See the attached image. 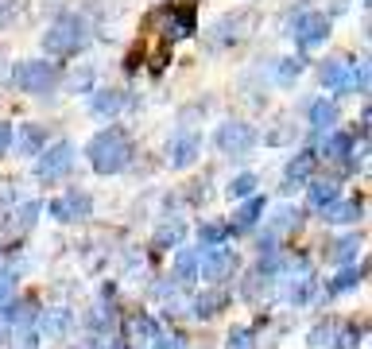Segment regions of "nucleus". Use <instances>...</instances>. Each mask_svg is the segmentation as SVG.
<instances>
[{
	"instance_id": "nucleus-36",
	"label": "nucleus",
	"mask_w": 372,
	"mask_h": 349,
	"mask_svg": "<svg viewBox=\"0 0 372 349\" xmlns=\"http://www.w3.org/2000/svg\"><path fill=\"white\" fill-rule=\"evenodd\" d=\"M152 349H186V342H183V338H175V334H159V330H155V334H152Z\"/></svg>"
},
{
	"instance_id": "nucleus-13",
	"label": "nucleus",
	"mask_w": 372,
	"mask_h": 349,
	"mask_svg": "<svg viewBox=\"0 0 372 349\" xmlns=\"http://www.w3.org/2000/svg\"><path fill=\"white\" fill-rule=\"evenodd\" d=\"M357 218H361V202L357 198H345V202H337L334 198V202L326 206V221L329 226H353Z\"/></svg>"
},
{
	"instance_id": "nucleus-17",
	"label": "nucleus",
	"mask_w": 372,
	"mask_h": 349,
	"mask_svg": "<svg viewBox=\"0 0 372 349\" xmlns=\"http://www.w3.org/2000/svg\"><path fill=\"white\" fill-rule=\"evenodd\" d=\"M314 160H318V152H314V148H307V152H299V155H295V160L287 163V182H291V187H299V182L310 174Z\"/></svg>"
},
{
	"instance_id": "nucleus-21",
	"label": "nucleus",
	"mask_w": 372,
	"mask_h": 349,
	"mask_svg": "<svg viewBox=\"0 0 372 349\" xmlns=\"http://www.w3.org/2000/svg\"><path fill=\"white\" fill-rule=\"evenodd\" d=\"M194 276H198V256L183 248V253L175 256V284L186 287V284H194Z\"/></svg>"
},
{
	"instance_id": "nucleus-28",
	"label": "nucleus",
	"mask_w": 372,
	"mask_h": 349,
	"mask_svg": "<svg viewBox=\"0 0 372 349\" xmlns=\"http://www.w3.org/2000/svg\"><path fill=\"white\" fill-rule=\"evenodd\" d=\"M47 334L51 338H62L66 330H70V311H47Z\"/></svg>"
},
{
	"instance_id": "nucleus-14",
	"label": "nucleus",
	"mask_w": 372,
	"mask_h": 349,
	"mask_svg": "<svg viewBox=\"0 0 372 349\" xmlns=\"http://www.w3.org/2000/svg\"><path fill=\"white\" fill-rule=\"evenodd\" d=\"M43 140H47L43 124H23V132H20V136H12V144H16V152H20V155H39Z\"/></svg>"
},
{
	"instance_id": "nucleus-15",
	"label": "nucleus",
	"mask_w": 372,
	"mask_h": 349,
	"mask_svg": "<svg viewBox=\"0 0 372 349\" xmlns=\"http://www.w3.org/2000/svg\"><path fill=\"white\" fill-rule=\"evenodd\" d=\"M361 245H365V240H361V233H349V237H342V240H334V245H329V260L334 264H349L353 256L361 253Z\"/></svg>"
},
{
	"instance_id": "nucleus-29",
	"label": "nucleus",
	"mask_w": 372,
	"mask_h": 349,
	"mask_svg": "<svg viewBox=\"0 0 372 349\" xmlns=\"http://www.w3.org/2000/svg\"><path fill=\"white\" fill-rule=\"evenodd\" d=\"M225 349H256L252 330H248V326H233V330H229V342H225Z\"/></svg>"
},
{
	"instance_id": "nucleus-2",
	"label": "nucleus",
	"mask_w": 372,
	"mask_h": 349,
	"mask_svg": "<svg viewBox=\"0 0 372 349\" xmlns=\"http://www.w3.org/2000/svg\"><path fill=\"white\" fill-rule=\"evenodd\" d=\"M89 43V28L78 20V16H62V20L51 23V31L43 35V47L51 55H74Z\"/></svg>"
},
{
	"instance_id": "nucleus-7",
	"label": "nucleus",
	"mask_w": 372,
	"mask_h": 349,
	"mask_svg": "<svg viewBox=\"0 0 372 349\" xmlns=\"http://www.w3.org/2000/svg\"><path fill=\"white\" fill-rule=\"evenodd\" d=\"M89 210H94V198L86 190H66L62 198L51 202V214L59 221H81V218H89Z\"/></svg>"
},
{
	"instance_id": "nucleus-26",
	"label": "nucleus",
	"mask_w": 372,
	"mask_h": 349,
	"mask_svg": "<svg viewBox=\"0 0 372 349\" xmlns=\"http://www.w3.org/2000/svg\"><path fill=\"white\" fill-rule=\"evenodd\" d=\"M221 306H225V295H221V291H205V295L194 303V311H198V318H213Z\"/></svg>"
},
{
	"instance_id": "nucleus-24",
	"label": "nucleus",
	"mask_w": 372,
	"mask_h": 349,
	"mask_svg": "<svg viewBox=\"0 0 372 349\" xmlns=\"http://www.w3.org/2000/svg\"><path fill=\"white\" fill-rule=\"evenodd\" d=\"M183 240V221H163L159 229H155V248H171V245H179Z\"/></svg>"
},
{
	"instance_id": "nucleus-37",
	"label": "nucleus",
	"mask_w": 372,
	"mask_h": 349,
	"mask_svg": "<svg viewBox=\"0 0 372 349\" xmlns=\"http://www.w3.org/2000/svg\"><path fill=\"white\" fill-rule=\"evenodd\" d=\"M357 326H342L337 330V342H334V349H357Z\"/></svg>"
},
{
	"instance_id": "nucleus-9",
	"label": "nucleus",
	"mask_w": 372,
	"mask_h": 349,
	"mask_svg": "<svg viewBox=\"0 0 372 349\" xmlns=\"http://www.w3.org/2000/svg\"><path fill=\"white\" fill-rule=\"evenodd\" d=\"M233 268H237V256L229 253V248H210V256L202 260V276L210 279V284H225L229 276H233Z\"/></svg>"
},
{
	"instance_id": "nucleus-27",
	"label": "nucleus",
	"mask_w": 372,
	"mask_h": 349,
	"mask_svg": "<svg viewBox=\"0 0 372 349\" xmlns=\"http://www.w3.org/2000/svg\"><path fill=\"white\" fill-rule=\"evenodd\" d=\"M361 276H365L361 268H349V264H342V272L334 276V284H329V291H337V295H342V291H353V287L361 284Z\"/></svg>"
},
{
	"instance_id": "nucleus-23",
	"label": "nucleus",
	"mask_w": 372,
	"mask_h": 349,
	"mask_svg": "<svg viewBox=\"0 0 372 349\" xmlns=\"http://www.w3.org/2000/svg\"><path fill=\"white\" fill-rule=\"evenodd\" d=\"M124 326H128L132 342H152V334L159 330V326H155V318H147V314H132V318L124 322Z\"/></svg>"
},
{
	"instance_id": "nucleus-19",
	"label": "nucleus",
	"mask_w": 372,
	"mask_h": 349,
	"mask_svg": "<svg viewBox=\"0 0 372 349\" xmlns=\"http://www.w3.org/2000/svg\"><path fill=\"white\" fill-rule=\"evenodd\" d=\"M260 214H264V198H248V202L241 206V214H237V221H233V229L237 233H248V229H252L256 226V221H260Z\"/></svg>"
},
{
	"instance_id": "nucleus-30",
	"label": "nucleus",
	"mask_w": 372,
	"mask_h": 349,
	"mask_svg": "<svg viewBox=\"0 0 372 349\" xmlns=\"http://www.w3.org/2000/svg\"><path fill=\"white\" fill-rule=\"evenodd\" d=\"M299 70H303V62H299V58H279V66H276V82L291 86V82L299 78Z\"/></svg>"
},
{
	"instance_id": "nucleus-34",
	"label": "nucleus",
	"mask_w": 372,
	"mask_h": 349,
	"mask_svg": "<svg viewBox=\"0 0 372 349\" xmlns=\"http://www.w3.org/2000/svg\"><path fill=\"white\" fill-rule=\"evenodd\" d=\"M198 237H202L205 248H213V245H221V240L229 237V226H213V221H210V226H202V233H198Z\"/></svg>"
},
{
	"instance_id": "nucleus-12",
	"label": "nucleus",
	"mask_w": 372,
	"mask_h": 349,
	"mask_svg": "<svg viewBox=\"0 0 372 349\" xmlns=\"http://www.w3.org/2000/svg\"><path fill=\"white\" fill-rule=\"evenodd\" d=\"M198 160V132H179L171 140V167H190Z\"/></svg>"
},
{
	"instance_id": "nucleus-3",
	"label": "nucleus",
	"mask_w": 372,
	"mask_h": 349,
	"mask_svg": "<svg viewBox=\"0 0 372 349\" xmlns=\"http://www.w3.org/2000/svg\"><path fill=\"white\" fill-rule=\"evenodd\" d=\"M194 4H167L159 16H155V23H159V35L167 39V43H175V39H186L194 35Z\"/></svg>"
},
{
	"instance_id": "nucleus-10",
	"label": "nucleus",
	"mask_w": 372,
	"mask_h": 349,
	"mask_svg": "<svg viewBox=\"0 0 372 349\" xmlns=\"http://www.w3.org/2000/svg\"><path fill=\"white\" fill-rule=\"evenodd\" d=\"M248 28H252V12H229L213 23V43H233V39H241Z\"/></svg>"
},
{
	"instance_id": "nucleus-16",
	"label": "nucleus",
	"mask_w": 372,
	"mask_h": 349,
	"mask_svg": "<svg viewBox=\"0 0 372 349\" xmlns=\"http://www.w3.org/2000/svg\"><path fill=\"white\" fill-rule=\"evenodd\" d=\"M322 155H326V160H349L353 155V136L349 132H334V136L326 140V144H322Z\"/></svg>"
},
{
	"instance_id": "nucleus-20",
	"label": "nucleus",
	"mask_w": 372,
	"mask_h": 349,
	"mask_svg": "<svg viewBox=\"0 0 372 349\" xmlns=\"http://www.w3.org/2000/svg\"><path fill=\"white\" fill-rule=\"evenodd\" d=\"M310 124H314L318 132H326L329 124H337V105L326 101V97H322V101H314V105H310Z\"/></svg>"
},
{
	"instance_id": "nucleus-18",
	"label": "nucleus",
	"mask_w": 372,
	"mask_h": 349,
	"mask_svg": "<svg viewBox=\"0 0 372 349\" xmlns=\"http://www.w3.org/2000/svg\"><path fill=\"white\" fill-rule=\"evenodd\" d=\"M124 105V94H117V89H101V94L89 97V113H101V116H113Z\"/></svg>"
},
{
	"instance_id": "nucleus-32",
	"label": "nucleus",
	"mask_w": 372,
	"mask_h": 349,
	"mask_svg": "<svg viewBox=\"0 0 372 349\" xmlns=\"http://www.w3.org/2000/svg\"><path fill=\"white\" fill-rule=\"evenodd\" d=\"M35 214H39L35 202H31V206H20V210H16V221H12L8 229H12V233H23L28 226H35Z\"/></svg>"
},
{
	"instance_id": "nucleus-11",
	"label": "nucleus",
	"mask_w": 372,
	"mask_h": 349,
	"mask_svg": "<svg viewBox=\"0 0 372 349\" xmlns=\"http://www.w3.org/2000/svg\"><path fill=\"white\" fill-rule=\"evenodd\" d=\"M322 86L326 89H353V62L329 58V62L322 66Z\"/></svg>"
},
{
	"instance_id": "nucleus-38",
	"label": "nucleus",
	"mask_w": 372,
	"mask_h": 349,
	"mask_svg": "<svg viewBox=\"0 0 372 349\" xmlns=\"http://www.w3.org/2000/svg\"><path fill=\"white\" fill-rule=\"evenodd\" d=\"M334 334V326H329V322H322V326H314L310 330V345H326V338Z\"/></svg>"
},
{
	"instance_id": "nucleus-5",
	"label": "nucleus",
	"mask_w": 372,
	"mask_h": 349,
	"mask_svg": "<svg viewBox=\"0 0 372 349\" xmlns=\"http://www.w3.org/2000/svg\"><path fill=\"white\" fill-rule=\"evenodd\" d=\"M16 86L28 89V94H47V89L59 86V70H55V62H20Z\"/></svg>"
},
{
	"instance_id": "nucleus-39",
	"label": "nucleus",
	"mask_w": 372,
	"mask_h": 349,
	"mask_svg": "<svg viewBox=\"0 0 372 349\" xmlns=\"http://www.w3.org/2000/svg\"><path fill=\"white\" fill-rule=\"evenodd\" d=\"M8 148H12V124H8V121H0V155H4Z\"/></svg>"
},
{
	"instance_id": "nucleus-41",
	"label": "nucleus",
	"mask_w": 372,
	"mask_h": 349,
	"mask_svg": "<svg viewBox=\"0 0 372 349\" xmlns=\"http://www.w3.org/2000/svg\"><path fill=\"white\" fill-rule=\"evenodd\" d=\"M8 291H12V276H8V272H0V299H4Z\"/></svg>"
},
{
	"instance_id": "nucleus-40",
	"label": "nucleus",
	"mask_w": 372,
	"mask_h": 349,
	"mask_svg": "<svg viewBox=\"0 0 372 349\" xmlns=\"http://www.w3.org/2000/svg\"><path fill=\"white\" fill-rule=\"evenodd\" d=\"M287 140H291V128H276L268 136V144H287Z\"/></svg>"
},
{
	"instance_id": "nucleus-35",
	"label": "nucleus",
	"mask_w": 372,
	"mask_h": 349,
	"mask_svg": "<svg viewBox=\"0 0 372 349\" xmlns=\"http://www.w3.org/2000/svg\"><path fill=\"white\" fill-rule=\"evenodd\" d=\"M252 190H256V174H237L233 187H229V194L244 198V194H252Z\"/></svg>"
},
{
	"instance_id": "nucleus-22",
	"label": "nucleus",
	"mask_w": 372,
	"mask_h": 349,
	"mask_svg": "<svg viewBox=\"0 0 372 349\" xmlns=\"http://www.w3.org/2000/svg\"><path fill=\"white\" fill-rule=\"evenodd\" d=\"M307 194H310V206H314V210H326V206L337 198V187H334L329 179H318V182H310V187H307Z\"/></svg>"
},
{
	"instance_id": "nucleus-31",
	"label": "nucleus",
	"mask_w": 372,
	"mask_h": 349,
	"mask_svg": "<svg viewBox=\"0 0 372 349\" xmlns=\"http://www.w3.org/2000/svg\"><path fill=\"white\" fill-rule=\"evenodd\" d=\"M299 210L295 206H283V210L276 214V233H291V229H299Z\"/></svg>"
},
{
	"instance_id": "nucleus-6",
	"label": "nucleus",
	"mask_w": 372,
	"mask_h": 349,
	"mask_svg": "<svg viewBox=\"0 0 372 349\" xmlns=\"http://www.w3.org/2000/svg\"><path fill=\"white\" fill-rule=\"evenodd\" d=\"M70 167H74V148H70V144H55V148H47V152L39 155L35 174H39L43 182H59Z\"/></svg>"
},
{
	"instance_id": "nucleus-8",
	"label": "nucleus",
	"mask_w": 372,
	"mask_h": 349,
	"mask_svg": "<svg viewBox=\"0 0 372 349\" xmlns=\"http://www.w3.org/2000/svg\"><path fill=\"white\" fill-rule=\"evenodd\" d=\"M329 35V20L322 12H307L299 23H295V39H299L303 51H314V47H322Z\"/></svg>"
},
{
	"instance_id": "nucleus-33",
	"label": "nucleus",
	"mask_w": 372,
	"mask_h": 349,
	"mask_svg": "<svg viewBox=\"0 0 372 349\" xmlns=\"http://www.w3.org/2000/svg\"><path fill=\"white\" fill-rule=\"evenodd\" d=\"M16 345L12 349H35V330H31V318H20L16 322Z\"/></svg>"
},
{
	"instance_id": "nucleus-25",
	"label": "nucleus",
	"mask_w": 372,
	"mask_h": 349,
	"mask_svg": "<svg viewBox=\"0 0 372 349\" xmlns=\"http://www.w3.org/2000/svg\"><path fill=\"white\" fill-rule=\"evenodd\" d=\"M20 311H23V303H4L0 306V345L12 338V326L20 322Z\"/></svg>"
},
{
	"instance_id": "nucleus-4",
	"label": "nucleus",
	"mask_w": 372,
	"mask_h": 349,
	"mask_svg": "<svg viewBox=\"0 0 372 349\" xmlns=\"http://www.w3.org/2000/svg\"><path fill=\"white\" fill-rule=\"evenodd\" d=\"M252 144H256L252 124H241V121H229L213 132V148H218L221 155H244Z\"/></svg>"
},
{
	"instance_id": "nucleus-1",
	"label": "nucleus",
	"mask_w": 372,
	"mask_h": 349,
	"mask_svg": "<svg viewBox=\"0 0 372 349\" xmlns=\"http://www.w3.org/2000/svg\"><path fill=\"white\" fill-rule=\"evenodd\" d=\"M86 155H89V167L97 174H117V171L128 167V160H132V140L124 136L120 128H101L86 144Z\"/></svg>"
}]
</instances>
